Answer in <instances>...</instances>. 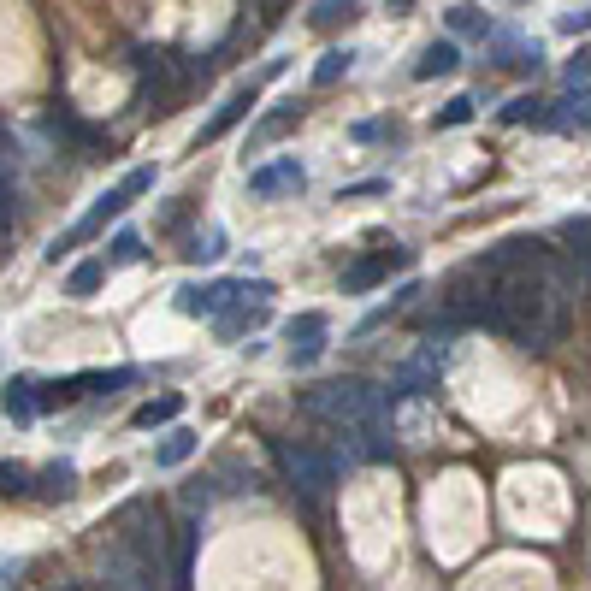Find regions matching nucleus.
Here are the masks:
<instances>
[{"label":"nucleus","mask_w":591,"mask_h":591,"mask_svg":"<svg viewBox=\"0 0 591 591\" xmlns=\"http://www.w3.org/2000/svg\"><path fill=\"white\" fill-rule=\"evenodd\" d=\"M302 414L320 420V426H337L349 438V432L385 420V396L373 391V385H361V379H331V385H314V391L302 396Z\"/></svg>","instance_id":"obj_1"},{"label":"nucleus","mask_w":591,"mask_h":591,"mask_svg":"<svg viewBox=\"0 0 591 591\" xmlns=\"http://www.w3.org/2000/svg\"><path fill=\"white\" fill-rule=\"evenodd\" d=\"M148 190H154V166H131V172H125V178H119V184H113V190L95 201V207H89V213H83V219L71 225V231L60 237V243H54V249H48V261H66L77 243L101 237V231H107V219H119V213H125L136 196H148Z\"/></svg>","instance_id":"obj_2"},{"label":"nucleus","mask_w":591,"mask_h":591,"mask_svg":"<svg viewBox=\"0 0 591 591\" xmlns=\"http://www.w3.org/2000/svg\"><path fill=\"white\" fill-rule=\"evenodd\" d=\"M278 456H284V473L296 479V491H302L308 503H326L331 491H337V479H343V456H337V450L290 444V450H278Z\"/></svg>","instance_id":"obj_3"},{"label":"nucleus","mask_w":591,"mask_h":591,"mask_svg":"<svg viewBox=\"0 0 591 591\" xmlns=\"http://www.w3.org/2000/svg\"><path fill=\"white\" fill-rule=\"evenodd\" d=\"M237 302H243V278H213V284H184L172 308H178L184 320H213V326H219Z\"/></svg>","instance_id":"obj_4"},{"label":"nucleus","mask_w":591,"mask_h":591,"mask_svg":"<svg viewBox=\"0 0 591 591\" xmlns=\"http://www.w3.org/2000/svg\"><path fill=\"white\" fill-rule=\"evenodd\" d=\"M308 184V172H302V160L296 154H278V160H266V166H249V196H296Z\"/></svg>","instance_id":"obj_5"},{"label":"nucleus","mask_w":591,"mask_h":591,"mask_svg":"<svg viewBox=\"0 0 591 591\" xmlns=\"http://www.w3.org/2000/svg\"><path fill=\"white\" fill-rule=\"evenodd\" d=\"M326 314H296L284 337H290V367H314L320 355H326Z\"/></svg>","instance_id":"obj_6"},{"label":"nucleus","mask_w":591,"mask_h":591,"mask_svg":"<svg viewBox=\"0 0 591 591\" xmlns=\"http://www.w3.org/2000/svg\"><path fill=\"white\" fill-rule=\"evenodd\" d=\"M396 266H408V249H379V255H367V261H355L343 272V296H361V290H373V284H385Z\"/></svg>","instance_id":"obj_7"},{"label":"nucleus","mask_w":591,"mask_h":591,"mask_svg":"<svg viewBox=\"0 0 591 591\" xmlns=\"http://www.w3.org/2000/svg\"><path fill=\"white\" fill-rule=\"evenodd\" d=\"M255 95H261V83H243V89H231V95H225V107H219V113H213V119L201 125L196 148H201V142H219V136L231 131L237 119H249V113H255Z\"/></svg>","instance_id":"obj_8"},{"label":"nucleus","mask_w":591,"mask_h":591,"mask_svg":"<svg viewBox=\"0 0 591 591\" xmlns=\"http://www.w3.org/2000/svg\"><path fill=\"white\" fill-rule=\"evenodd\" d=\"M550 131H591V89H568L550 101Z\"/></svg>","instance_id":"obj_9"},{"label":"nucleus","mask_w":591,"mask_h":591,"mask_svg":"<svg viewBox=\"0 0 591 591\" xmlns=\"http://www.w3.org/2000/svg\"><path fill=\"white\" fill-rule=\"evenodd\" d=\"M196 450H201L196 432H190V426H172V432H166V438L154 444V467H166V473H172V467H184V461L196 456Z\"/></svg>","instance_id":"obj_10"},{"label":"nucleus","mask_w":591,"mask_h":591,"mask_svg":"<svg viewBox=\"0 0 591 591\" xmlns=\"http://www.w3.org/2000/svg\"><path fill=\"white\" fill-rule=\"evenodd\" d=\"M178 414H184V396L166 391V396H154V402H142V408L131 414V426H142V432H148V426H172Z\"/></svg>","instance_id":"obj_11"},{"label":"nucleus","mask_w":591,"mask_h":591,"mask_svg":"<svg viewBox=\"0 0 591 591\" xmlns=\"http://www.w3.org/2000/svg\"><path fill=\"white\" fill-rule=\"evenodd\" d=\"M461 66V48L444 36V42H432L426 54H420V66H414V77H450V71Z\"/></svg>","instance_id":"obj_12"},{"label":"nucleus","mask_w":591,"mask_h":591,"mask_svg":"<svg viewBox=\"0 0 591 591\" xmlns=\"http://www.w3.org/2000/svg\"><path fill=\"white\" fill-rule=\"evenodd\" d=\"M261 320H266V302H249V296H243V302L219 320V337H243V331H255Z\"/></svg>","instance_id":"obj_13"},{"label":"nucleus","mask_w":591,"mask_h":591,"mask_svg":"<svg viewBox=\"0 0 591 591\" xmlns=\"http://www.w3.org/2000/svg\"><path fill=\"white\" fill-rule=\"evenodd\" d=\"M503 119H509V125H544V131H550V101L521 95V101H509V107H503Z\"/></svg>","instance_id":"obj_14"},{"label":"nucleus","mask_w":591,"mask_h":591,"mask_svg":"<svg viewBox=\"0 0 591 591\" xmlns=\"http://www.w3.org/2000/svg\"><path fill=\"white\" fill-rule=\"evenodd\" d=\"M142 255H148V249H142V237H136V231H119V237L107 243V255H101V261H107V272H113V266H136Z\"/></svg>","instance_id":"obj_15"},{"label":"nucleus","mask_w":591,"mask_h":591,"mask_svg":"<svg viewBox=\"0 0 591 591\" xmlns=\"http://www.w3.org/2000/svg\"><path fill=\"white\" fill-rule=\"evenodd\" d=\"M101 278H107V261H83V266H71L66 290L83 302V296H95V290H101Z\"/></svg>","instance_id":"obj_16"},{"label":"nucleus","mask_w":591,"mask_h":591,"mask_svg":"<svg viewBox=\"0 0 591 591\" xmlns=\"http://www.w3.org/2000/svg\"><path fill=\"white\" fill-rule=\"evenodd\" d=\"M36 408H42V402L30 396V379H12V385H6V414H12V420H30Z\"/></svg>","instance_id":"obj_17"},{"label":"nucleus","mask_w":591,"mask_h":591,"mask_svg":"<svg viewBox=\"0 0 591 591\" xmlns=\"http://www.w3.org/2000/svg\"><path fill=\"white\" fill-rule=\"evenodd\" d=\"M349 66H355V48H331L326 60L314 66V83L326 89V83H337V77H343V71H349Z\"/></svg>","instance_id":"obj_18"},{"label":"nucleus","mask_w":591,"mask_h":591,"mask_svg":"<svg viewBox=\"0 0 591 591\" xmlns=\"http://www.w3.org/2000/svg\"><path fill=\"white\" fill-rule=\"evenodd\" d=\"M184 255H190L196 266H201V261H219V255H225V231H196Z\"/></svg>","instance_id":"obj_19"},{"label":"nucleus","mask_w":591,"mask_h":591,"mask_svg":"<svg viewBox=\"0 0 591 591\" xmlns=\"http://www.w3.org/2000/svg\"><path fill=\"white\" fill-rule=\"evenodd\" d=\"M450 30H461V36H491V18L479 6H456L450 12Z\"/></svg>","instance_id":"obj_20"},{"label":"nucleus","mask_w":591,"mask_h":591,"mask_svg":"<svg viewBox=\"0 0 591 591\" xmlns=\"http://www.w3.org/2000/svg\"><path fill=\"white\" fill-rule=\"evenodd\" d=\"M213 497H219V479H190V485H184V509H190V515H207Z\"/></svg>","instance_id":"obj_21"},{"label":"nucleus","mask_w":591,"mask_h":591,"mask_svg":"<svg viewBox=\"0 0 591 591\" xmlns=\"http://www.w3.org/2000/svg\"><path fill=\"white\" fill-rule=\"evenodd\" d=\"M467 119H473V95H456V101H450L432 125H438V131H456V125H467Z\"/></svg>","instance_id":"obj_22"},{"label":"nucleus","mask_w":591,"mask_h":591,"mask_svg":"<svg viewBox=\"0 0 591 591\" xmlns=\"http://www.w3.org/2000/svg\"><path fill=\"white\" fill-rule=\"evenodd\" d=\"M42 485H48V497H71V485H77V467H71V461L48 467V473H42Z\"/></svg>","instance_id":"obj_23"},{"label":"nucleus","mask_w":591,"mask_h":591,"mask_svg":"<svg viewBox=\"0 0 591 591\" xmlns=\"http://www.w3.org/2000/svg\"><path fill=\"white\" fill-rule=\"evenodd\" d=\"M0 479H6V491H24V485H30V467H24V461H6Z\"/></svg>","instance_id":"obj_24"},{"label":"nucleus","mask_w":591,"mask_h":591,"mask_svg":"<svg viewBox=\"0 0 591 591\" xmlns=\"http://www.w3.org/2000/svg\"><path fill=\"white\" fill-rule=\"evenodd\" d=\"M562 30H568V36H586V30H591V6L568 12V18H562Z\"/></svg>","instance_id":"obj_25"},{"label":"nucleus","mask_w":591,"mask_h":591,"mask_svg":"<svg viewBox=\"0 0 591 591\" xmlns=\"http://www.w3.org/2000/svg\"><path fill=\"white\" fill-rule=\"evenodd\" d=\"M337 18H355V6H314V24H337Z\"/></svg>","instance_id":"obj_26"},{"label":"nucleus","mask_w":591,"mask_h":591,"mask_svg":"<svg viewBox=\"0 0 591 591\" xmlns=\"http://www.w3.org/2000/svg\"><path fill=\"white\" fill-rule=\"evenodd\" d=\"M349 136H355V142H379V136H385V125H379V119H361Z\"/></svg>","instance_id":"obj_27"},{"label":"nucleus","mask_w":591,"mask_h":591,"mask_svg":"<svg viewBox=\"0 0 591 591\" xmlns=\"http://www.w3.org/2000/svg\"><path fill=\"white\" fill-rule=\"evenodd\" d=\"M379 190H385V178H367V184H349V190H343V201H349V196H379Z\"/></svg>","instance_id":"obj_28"}]
</instances>
